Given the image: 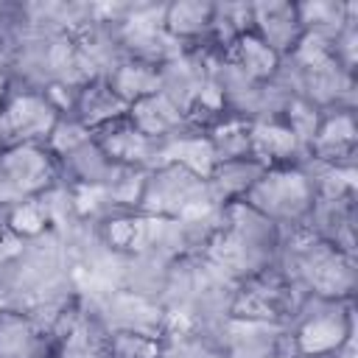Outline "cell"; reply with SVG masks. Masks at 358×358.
I'll use <instances>...</instances> for the list:
<instances>
[{
  "mask_svg": "<svg viewBox=\"0 0 358 358\" xmlns=\"http://www.w3.org/2000/svg\"><path fill=\"white\" fill-rule=\"evenodd\" d=\"M0 176L17 196V201L36 199L62 182L59 162L45 143H22L0 148Z\"/></svg>",
  "mask_w": 358,
  "mask_h": 358,
  "instance_id": "cell-5",
  "label": "cell"
},
{
  "mask_svg": "<svg viewBox=\"0 0 358 358\" xmlns=\"http://www.w3.org/2000/svg\"><path fill=\"white\" fill-rule=\"evenodd\" d=\"M355 70L341 67L336 59L302 70V90L299 95L308 98L322 112L327 109H355Z\"/></svg>",
  "mask_w": 358,
  "mask_h": 358,
  "instance_id": "cell-9",
  "label": "cell"
},
{
  "mask_svg": "<svg viewBox=\"0 0 358 358\" xmlns=\"http://www.w3.org/2000/svg\"><path fill=\"white\" fill-rule=\"evenodd\" d=\"M126 117L140 134H145L148 140H157V143L179 134L182 129H187L185 112L173 101H168L162 92H154V95L131 103Z\"/></svg>",
  "mask_w": 358,
  "mask_h": 358,
  "instance_id": "cell-16",
  "label": "cell"
},
{
  "mask_svg": "<svg viewBox=\"0 0 358 358\" xmlns=\"http://www.w3.org/2000/svg\"><path fill=\"white\" fill-rule=\"evenodd\" d=\"M288 324L227 316L215 327L213 341L227 358H271Z\"/></svg>",
  "mask_w": 358,
  "mask_h": 358,
  "instance_id": "cell-6",
  "label": "cell"
},
{
  "mask_svg": "<svg viewBox=\"0 0 358 358\" xmlns=\"http://www.w3.org/2000/svg\"><path fill=\"white\" fill-rule=\"evenodd\" d=\"M59 117L62 112L45 95V90L8 84L6 101L0 106V148L22 145V143H45Z\"/></svg>",
  "mask_w": 358,
  "mask_h": 358,
  "instance_id": "cell-4",
  "label": "cell"
},
{
  "mask_svg": "<svg viewBox=\"0 0 358 358\" xmlns=\"http://www.w3.org/2000/svg\"><path fill=\"white\" fill-rule=\"evenodd\" d=\"M207 140L213 145L215 162L252 157V120L238 117V115H224L207 131Z\"/></svg>",
  "mask_w": 358,
  "mask_h": 358,
  "instance_id": "cell-21",
  "label": "cell"
},
{
  "mask_svg": "<svg viewBox=\"0 0 358 358\" xmlns=\"http://www.w3.org/2000/svg\"><path fill=\"white\" fill-rule=\"evenodd\" d=\"M299 358H338V355H299Z\"/></svg>",
  "mask_w": 358,
  "mask_h": 358,
  "instance_id": "cell-24",
  "label": "cell"
},
{
  "mask_svg": "<svg viewBox=\"0 0 358 358\" xmlns=\"http://www.w3.org/2000/svg\"><path fill=\"white\" fill-rule=\"evenodd\" d=\"M249 31L260 36L280 59L291 56L302 31L296 3L288 0H263V3H249Z\"/></svg>",
  "mask_w": 358,
  "mask_h": 358,
  "instance_id": "cell-8",
  "label": "cell"
},
{
  "mask_svg": "<svg viewBox=\"0 0 358 358\" xmlns=\"http://www.w3.org/2000/svg\"><path fill=\"white\" fill-rule=\"evenodd\" d=\"M252 157L266 168L271 165H299L308 151L285 129L282 120H255L252 123Z\"/></svg>",
  "mask_w": 358,
  "mask_h": 358,
  "instance_id": "cell-17",
  "label": "cell"
},
{
  "mask_svg": "<svg viewBox=\"0 0 358 358\" xmlns=\"http://www.w3.org/2000/svg\"><path fill=\"white\" fill-rule=\"evenodd\" d=\"M288 330L299 355H336L355 341V302L308 294Z\"/></svg>",
  "mask_w": 358,
  "mask_h": 358,
  "instance_id": "cell-2",
  "label": "cell"
},
{
  "mask_svg": "<svg viewBox=\"0 0 358 358\" xmlns=\"http://www.w3.org/2000/svg\"><path fill=\"white\" fill-rule=\"evenodd\" d=\"M213 14L215 3L204 0H176L162 6V28L173 36L182 48H196L210 42L213 34Z\"/></svg>",
  "mask_w": 358,
  "mask_h": 358,
  "instance_id": "cell-14",
  "label": "cell"
},
{
  "mask_svg": "<svg viewBox=\"0 0 358 358\" xmlns=\"http://www.w3.org/2000/svg\"><path fill=\"white\" fill-rule=\"evenodd\" d=\"M162 336L145 330H109L106 358H159Z\"/></svg>",
  "mask_w": 358,
  "mask_h": 358,
  "instance_id": "cell-22",
  "label": "cell"
},
{
  "mask_svg": "<svg viewBox=\"0 0 358 358\" xmlns=\"http://www.w3.org/2000/svg\"><path fill=\"white\" fill-rule=\"evenodd\" d=\"M243 201L268 221H274L280 229H294V227H305L316 201V187L302 162L271 165L260 173V179L252 185Z\"/></svg>",
  "mask_w": 358,
  "mask_h": 358,
  "instance_id": "cell-1",
  "label": "cell"
},
{
  "mask_svg": "<svg viewBox=\"0 0 358 358\" xmlns=\"http://www.w3.org/2000/svg\"><path fill=\"white\" fill-rule=\"evenodd\" d=\"M227 59H229L232 64H238L249 78H255V81H260V84L271 81L274 73L280 70V62H282V59H280L260 36H255L252 31H243V34H238V36L229 42Z\"/></svg>",
  "mask_w": 358,
  "mask_h": 358,
  "instance_id": "cell-20",
  "label": "cell"
},
{
  "mask_svg": "<svg viewBox=\"0 0 358 358\" xmlns=\"http://www.w3.org/2000/svg\"><path fill=\"white\" fill-rule=\"evenodd\" d=\"M95 143L103 148V154L115 162V165H123V168H151L157 165V148L159 143L157 140H148L145 134H140L129 117H120L98 131H92Z\"/></svg>",
  "mask_w": 358,
  "mask_h": 358,
  "instance_id": "cell-12",
  "label": "cell"
},
{
  "mask_svg": "<svg viewBox=\"0 0 358 358\" xmlns=\"http://www.w3.org/2000/svg\"><path fill=\"white\" fill-rule=\"evenodd\" d=\"M280 120H282L285 129L296 137V143L308 151V145H310V140H313V134H316V126H319V120H322V109L313 106L308 98L294 95V98L288 101V106H285V112H282Z\"/></svg>",
  "mask_w": 358,
  "mask_h": 358,
  "instance_id": "cell-23",
  "label": "cell"
},
{
  "mask_svg": "<svg viewBox=\"0 0 358 358\" xmlns=\"http://www.w3.org/2000/svg\"><path fill=\"white\" fill-rule=\"evenodd\" d=\"M358 145V123L355 109H327L316 126V134L308 145V159L322 165L352 168Z\"/></svg>",
  "mask_w": 358,
  "mask_h": 358,
  "instance_id": "cell-7",
  "label": "cell"
},
{
  "mask_svg": "<svg viewBox=\"0 0 358 358\" xmlns=\"http://www.w3.org/2000/svg\"><path fill=\"white\" fill-rule=\"evenodd\" d=\"M56 162H59V176L64 185L87 187V190L106 187L117 171V165L103 154V148L95 143V137H87L78 145H73L70 151L59 154Z\"/></svg>",
  "mask_w": 358,
  "mask_h": 358,
  "instance_id": "cell-11",
  "label": "cell"
},
{
  "mask_svg": "<svg viewBox=\"0 0 358 358\" xmlns=\"http://www.w3.org/2000/svg\"><path fill=\"white\" fill-rule=\"evenodd\" d=\"M50 336L45 324L17 305H0V358H39L48 355Z\"/></svg>",
  "mask_w": 358,
  "mask_h": 358,
  "instance_id": "cell-10",
  "label": "cell"
},
{
  "mask_svg": "<svg viewBox=\"0 0 358 358\" xmlns=\"http://www.w3.org/2000/svg\"><path fill=\"white\" fill-rule=\"evenodd\" d=\"M302 31L319 34L330 42L350 25L358 22V3H338V0H305L296 3Z\"/></svg>",
  "mask_w": 358,
  "mask_h": 358,
  "instance_id": "cell-18",
  "label": "cell"
},
{
  "mask_svg": "<svg viewBox=\"0 0 358 358\" xmlns=\"http://www.w3.org/2000/svg\"><path fill=\"white\" fill-rule=\"evenodd\" d=\"M70 115L90 131H98L120 117L129 115V106L115 95V90L106 84L103 76L90 78L84 84H78L76 98H73V109Z\"/></svg>",
  "mask_w": 358,
  "mask_h": 358,
  "instance_id": "cell-13",
  "label": "cell"
},
{
  "mask_svg": "<svg viewBox=\"0 0 358 358\" xmlns=\"http://www.w3.org/2000/svg\"><path fill=\"white\" fill-rule=\"evenodd\" d=\"M263 171H266V165L255 157L215 162L213 171L207 173V190H210L213 204L224 207L232 201H243V196L252 190V185L260 179Z\"/></svg>",
  "mask_w": 358,
  "mask_h": 358,
  "instance_id": "cell-15",
  "label": "cell"
},
{
  "mask_svg": "<svg viewBox=\"0 0 358 358\" xmlns=\"http://www.w3.org/2000/svg\"><path fill=\"white\" fill-rule=\"evenodd\" d=\"M103 78L126 106L159 92V67L137 62V59H126L123 56Z\"/></svg>",
  "mask_w": 358,
  "mask_h": 358,
  "instance_id": "cell-19",
  "label": "cell"
},
{
  "mask_svg": "<svg viewBox=\"0 0 358 358\" xmlns=\"http://www.w3.org/2000/svg\"><path fill=\"white\" fill-rule=\"evenodd\" d=\"M207 207H215L207 190V179L176 162H157L145 171L143 193L137 201L140 215L151 218H187Z\"/></svg>",
  "mask_w": 358,
  "mask_h": 358,
  "instance_id": "cell-3",
  "label": "cell"
}]
</instances>
